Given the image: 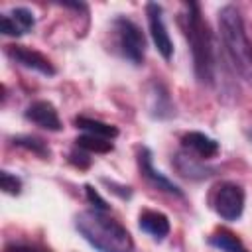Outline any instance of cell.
Returning a JSON list of instances; mask_svg holds the SVG:
<instances>
[{
    "label": "cell",
    "mask_w": 252,
    "mask_h": 252,
    "mask_svg": "<svg viewBox=\"0 0 252 252\" xmlns=\"http://www.w3.org/2000/svg\"><path fill=\"white\" fill-rule=\"evenodd\" d=\"M77 232L98 252H132L134 240L124 224L108 217L106 211L89 209L75 217Z\"/></svg>",
    "instance_id": "obj_1"
},
{
    "label": "cell",
    "mask_w": 252,
    "mask_h": 252,
    "mask_svg": "<svg viewBox=\"0 0 252 252\" xmlns=\"http://www.w3.org/2000/svg\"><path fill=\"white\" fill-rule=\"evenodd\" d=\"M26 118L33 122L35 126L49 130V132H59L61 130V120L55 110V106L49 100H35L26 108Z\"/></svg>",
    "instance_id": "obj_9"
},
{
    "label": "cell",
    "mask_w": 252,
    "mask_h": 252,
    "mask_svg": "<svg viewBox=\"0 0 252 252\" xmlns=\"http://www.w3.org/2000/svg\"><path fill=\"white\" fill-rule=\"evenodd\" d=\"M35 26V18L33 12L28 8H12L10 12L2 14L0 18V30L4 35H12V37H20L26 35L28 32H32Z\"/></svg>",
    "instance_id": "obj_8"
},
{
    "label": "cell",
    "mask_w": 252,
    "mask_h": 252,
    "mask_svg": "<svg viewBox=\"0 0 252 252\" xmlns=\"http://www.w3.org/2000/svg\"><path fill=\"white\" fill-rule=\"evenodd\" d=\"M138 161H140V169H142L144 177H146L152 185H156L158 189H161V191H165V193H171V195L181 197V189H179L173 181H169L165 175H161V171H158V169L154 167V163H152V152H150L148 148H142V150H140Z\"/></svg>",
    "instance_id": "obj_10"
},
{
    "label": "cell",
    "mask_w": 252,
    "mask_h": 252,
    "mask_svg": "<svg viewBox=\"0 0 252 252\" xmlns=\"http://www.w3.org/2000/svg\"><path fill=\"white\" fill-rule=\"evenodd\" d=\"M146 14H148V26H150V35L152 41L156 45V49L159 51V55L163 59H171L173 55V43L169 37V32L165 28L163 22V8L156 2H150L146 6Z\"/></svg>",
    "instance_id": "obj_6"
},
{
    "label": "cell",
    "mask_w": 252,
    "mask_h": 252,
    "mask_svg": "<svg viewBox=\"0 0 252 252\" xmlns=\"http://www.w3.org/2000/svg\"><path fill=\"white\" fill-rule=\"evenodd\" d=\"M181 144L187 152L195 154L201 159H209V158H215L219 154V142L213 140L211 136L203 134V132H187L181 138Z\"/></svg>",
    "instance_id": "obj_11"
},
{
    "label": "cell",
    "mask_w": 252,
    "mask_h": 252,
    "mask_svg": "<svg viewBox=\"0 0 252 252\" xmlns=\"http://www.w3.org/2000/svg\"><path fill=\"white\" fill-rule=\"evenodd\" d=\"M138 224H140V228H142L146 234H150L154 240H163V238L169 234V230H171L169 219H167L161 211H152V209H146V211L140 213Z\"/></svg>",
    "instance_id": "obj_12"
},
{
    "label": "cell",
    "mask_w": 252,
    "mask_h": 252,
    "mask_svg": "<svg viewBox=\"0 0 252 252\" xmlns=\"http://www.w3.org/2000/svg\"><path fill=\"white\" fill-rule=\"evenodd\" d=\"M0 187H2V191L6 195H20V191H22V179L16 177L10 171H2L0 173Z\"/></svg>",
    "instance_id": "obj_17"
},
{
    "label": "cell",
    "mask_w": 252,
    "mask_h": 252,
    "mask_svg": "<svg viewBox=\"0 0 252 252\" xmlns=\"http://www.w3.org/2000/svg\"><path fill=\"white\" fill-rule=\"evenodd\" d=\"M244 189L234 181H222L213 187L211 207L224 220H238L244 211Z\"/></svg>",
    "instance_id": "obj_4"
},
{
    "label": "cell",
    "mask_w": 252,
    "mask_h": 252,
    "mask_svg": "<svg viewBox=\"0 0 252 252\" xmlns=\"http://www.w3.org/2000/svg\"><path fill=\"white\" fill-rule=\"evenodd\" d=\"M14 144L20 146V148L32 150L37 156H49V148L39 138H33V136H18V138H14Z\"/></svg>",
    "instance_id": "obj_16"
},
{
    "label": "cell",
    "mask_w": 252,
    "mask_h": 252,
    "mask_svg": "<svg viewBox=\"0 0 252 252\" xmlns=\"http://www.w3.org/2000/svg\"><path fill=\"white\" fill-rule=\"evenodd\" d=\"M187 12L183 16V30L191 49L193 71L199 83H213L215 79V49H213V35L207 22L201 16L199 4L191 2L185 6Z\"/></svg>",
    "instance_id": "obj_3"
},
{
    "label": "cell",
    "mask_w": 252,
    "mask_h": 252,
    "mask_svg": "<svg viewBox=\"0 0 252 252\" xmlns=\"http://www.w3.org/2000/svg\"><path fill=\"white\" fill-rule=\"evenodd\" d=\"M75 126L81 128L85 134H93V136L106 138V140H114L118 136V128L116 126L100 122V120H94V118H89V116H77L75 118Z\"/></svg>",
    "instance_id": "obj_13"
},
{
    "label": "cell",
    "mask_w": 252,
    "mask_h": 252,
    "mask_svg": "<svg viewBox=\"0 0 252 252\" xmlns=\"http://www.w3.org/2000/svg\"><path fill=\"white\" fill-rule=\"evenodd\" d=\"M6 53H8V57H10L12 61H16L18 65H22V67H26V69L37 71V73H41V75H45V77L55 75V67L51 65V61H49L43 53H39V51H35V49H30V47H26V45L14 43V45H8V47H6Z\"/></svg>",
    "instance_id": "obj_7"
},
{
    "label": "cell",
    "mask_w": 252,
    "mask_h": 252,
    "mask_svg": "<svg viewBox=\"0 0 252 252\" xmlns=\"http://www.w3.org/2000/svg\"><path fill=\"white\" fill-rule=\"evenodd\" d=\"M114 33H116V45L120 53L134 65L144 63L146 55V37L142 30L128 18H116L114 20Z\"/></svg>",
    "instance_id": "obj_5"
},
{
    "label": "cell",
    "mask_w": 252,
    "mask_h": 252,
    "mask_svg": "<svg viewBox=\"0 0 252 252\" xmlns=\"http://www.w3.org/2000/svg\"><path fill=\"white\" fill-rule=\"evenodd\" d=\"M77 146L85 152H94V154H106V152H112L114 144L112 140H106V138H98V136H93V134H83L79 136L77 140Z\"/></svg>",
    "instance_id": "obj_15"
},
{
    "label": "cell",
    "mask_w": 252,
    "mask_h": 252,
    "mask_svg": "<svg viewBox=\"0 0 252 252\" xmlns=\"http://www.w3.org/2000/svg\"><path fill=\"white\" fill-rule=\"evenodd\" d=\"M6 252H45L37 246H30V244H12L6 248Z\"/></svg>",
    "instance_id": "obj_19"
},
{
    "label": "cell",
    "mask_w": 252,
    "mask_h": 252,
    "mask_svg": "<svg viewBox=\"0 0 252 252\" xmlns=\"http://www.w3.org/2000/svg\"><path fill=\"white\" fill-rule=\"evenodd\" d=\"M209 244H211L213 248L220 250V252H248L246 246L242 244V240H240L234 232L224 230V228L213 232V234L209 236Z\"/></svg>",
    "instance_id": "obj_14"
},
{
    "label": "cell",
    "mask_w": 252,
    "mask_h": 252,
    "mask_svg": "<svg viewBox=\"0 0 252 252\" xmlns=\"http://www.w3.org/2000/svg\"><path fill=\"white\" fill-rule=\"evenodd\" d=\"M219 32L234 71L248 85H252V41L246 33V26L238 8L228 4L219 10Z\"/></svg>",
    "instance_id": "obj_2"
},
{
    "label": "cell",
    "mask_w": 252,
    "mask_h": 252,
    "mask_svg": "<svg viewBox=\"0 0 252 252\" xmlns=\"http://www.w3.org/2000/svg\"><path fill=\"white\" fill-rule=\"evenodd\" d=\"M85 191H87V199L91 201V203H94V209H98V211H108V205H106V201L91 187V185H85Z\"/></svg>",
    "instance_id": "obj_18"
}]
</instances>
